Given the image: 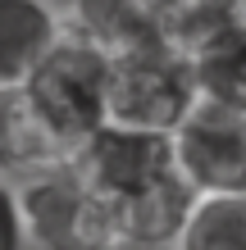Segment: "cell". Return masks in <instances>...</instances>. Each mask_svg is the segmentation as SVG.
<instances>
[{
  "label": "cell",
  "mask_w": 246,
  "mask_h": 250,
  "mask_svg": "<svg viewBox=\"0 0 246 250\" xmlns=\"http://www.w3.org/2000/svg\"><path fill=\"white\" fill-rule=\"evenodd\" d=\"M64 27L50 0H0V86H23Z\"/></svg>",
  "instance_id": "cell-7"
},
{
  "label": "cell",
  "mask_w": 246,
  "mask_h": 250,
  "mask_svg": "<svg viewBox=\"0 0 246 250\" xmlns=\"http://www.w3.org/2000/svg\"><path fill=\"white\" fill-rule=\"evenodd\" d=\"M178 250H246V187L242 191H196Z\"/></svg>",
  "instance_id": "cell-11"
},
{
  "label": "cell",
  "mask_w": 246,
  "mask_h": 250,
  "mask_svg": "<svg viewBox=\"0 0 246 250\" xmlns=\"http://www.w3.org/2000/svg\"><path fill=\"white\" fill-rule=\"evenodd\" d=\"M192 68H196L201 100H214L224 109L246 114V27H237L224 41L192 55Z\"/></svg>",
  "instance_id": "cell-12"
},
{
  "label": "cell",
  "mask_w": 246,
  "mask_h": 250,
  "mask_svg": "<svg viewBox=\"0 0 246 250\" xmlns=\"http://www.w3.org/2000/svg\"><path fill=\"white\" fill-rule=\"evenodd\" d=\"M68 164L105 205H119L128 196H137L141 187L160 182L164 173H173V141L169 132L105 119L96 132H87L73 146Z\"/></svg>",
  "instance_id": "cell-4"
},
{
  "label": "cell",
  "mask_w": 246,
  "mask_h": 250,
  "mask_svg": "<svg viewBox=\"0 0 246 250\" xmlns=\"http://www.w3.org/2000/svg\"><path fill=\"white\" fill-rule=\"evenodd\" d=\"M68 159L55 132L41 123L23 86H0V173H32L41 164Z\"/></svg>",
  "instance_id": "cell-9"
},
{
  "label": "cell",
  "mask_w": 246,
  "mask_h": 250,
  "mask_svg": "<svg viewBox=\"0 0 246 250\" xmlns=\"http://www.w3.org/2000/svg\"><path fill=\"white\" fill-rule=\"evenodd\" d=\"M173 168L196 191H242L246 187V114L214 100H196L169 132Z\"/></svg>",
  "instance_id": "cell-5"
},
{
  "label": "cell",
  "mask_w": 246,
  "mask_h": 250,
  "mask_svg": "<svg viewBox=\"0 0 246 250\" xmlns=\"http://www.w3.org/2000/svg\"><path fill=\"white\" fill-rule=\"evenodd\" d=\"M23 232L37 250H119L114 209L78 178L68 159L41 164L19 187Z\"/></svg>",
  "instance_id": "cell-3"
},
{
  "label": "cell",
  "mask_w": 246,
  "mask_h": 250,
  "mask_svg": "<svg viewBox=\"0 0 246 250\" xmlns=\"http://www.w3.org/2000/svg\"><path fill=\"white\" fill-rule=\"evenodd\" d=\"M246 27L242 19V0H164V19L160 37L173 41L187 55H201L205 46L224 41L228 32Z\"/></svg>",
  "instance_id": "cell-10"
},
{
  "label": "cell",
  "mask_w": 246,
  "mask_h": 250,
  "mask_svg": "<svg viewBox=\"0 0 246 250\" xmlns=\"http://www.w3.org/2000/svg\"><path fill=\"white\" fill-rule=\"evenodd\" d=\"M27 232H23V205H19V187L5 182L0 173V250H23Z\"/></svg>",
  "instance_id": "cell-13"
},
{
  "label": "cell",
  "mask_w": 246,
  "mask_h": 250,
  "mask_svg": "<svg viewBox=\"0 0 246 250\" xmlns=\"http://www.w3.org/2000/svg\"><path fill=\"white\" fill-rule=\"evenodd\" d=\"M201 100L192 55L173 41H137L110 50V119L151 132H173Z\"/></svg>",
  "instance_id": "cell-2"
},
{
  "label": "cell",
  "mask_w": 246,
  "mask_h": 250,
  "mask_svg": "<svg viewBox=\"0 0 246 250\" xmlns=\"http://www.w3.org/2000/svg\"><path fill=\"white\" fill-rule=\"evenodd\" d=\"M196 205V187L182 178L178 168L164 173L160 182L141 187L137 196H128L114 209V232H119L123 250H164V246H182L187 218Z\"/></svg>",
  "instance_id": "cell-6"
},
{
  "label": "cell",
  "mask_w": 246,
  "mask_h": 250,
  "mask_svg": "<svg viewBox=\"0 0 246 250\" xmlns=\"http://www.w3.org/2000/svg\"><path fill=\"white\" fill-rule=\"evenodd\" d=\"M160 19H164V0H68V14H64L73 32L100 41L105 50L155 41Z\"/></svg>",
  "instance_id": "cell-8"
},
{
  "label": "cell",
  "mask_w": 246,
  "mask_h": 250,
  "mask_svg": "<svg viewBox=\"0 0 246 250\" xmlns=\"http://www.w3.org/2000/svg\"><path fill=\"white\" fill-rule=\"evenodd\" d=\"M242 19H246V0H242Z\"/></svg>",
  "instance_id": "cell-14"
},
{
  "label": "cell",
  "mask_w": 246,
  "mask_h": 250,
  "mask_svg": "<svg viewBox=\"0 0 246 250\" xmlns=\"http://www.w3.org/2000/svg\"><path fill=\"white\" fill-rule=\"evenodd\" d=\"M41 123L73 155V146L110 119V50L100 41L64 27V37L46 50L23 82Z\"/></svg>",
  "instance_id": "cell-1"
}]
</instances>
